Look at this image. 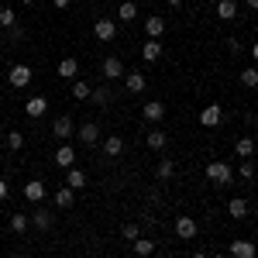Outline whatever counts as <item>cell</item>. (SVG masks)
<instances>
[{
  "mask_svg": "<svg viewBox=\"0 0 258 258\" xmlns=\"http://www.w3.org/2000/svg\"><path fill=\"white\" fill-rule=\"evenodd\" d=\"M227 214H231L234 220H248V214H251V207H248V200L234 197L231 203H227Z\"/></svg>",
  "mask_w": 258,
  "mask_h": 258,
  "instance_id": "obj_17",
  "label": "cell"
},
{
  "mask_svg": "<svg viewBox=\"0 0 258 258\" xmlns=\"http://www.w3.org/2000/svg\"><path fill=\"white\" fill-rule=\"evenodd\" d=\"M14 24H18L14 7H0V28H14Z\"/></svg>",
  "mask_w": 258,
  "mask_h": 258,
  "instance_id": "obj_34",
  "label": "cell"
},
{
  "mask_svg": "<svg viewBox=\"0 0 258 258\" xmlns=\"http://www.w3.org/2000/svg\"><path fill=\"white\" fill-rule=\"evenodd\" d=\"M234 155H238V159H251V155H255V138H251V135L238 138L234 141Z\"/></svg>",
  "mask_w": 258,
  "mask_h": 258,
  "instance_id": "obj_18",
  "label": "cell"
},
{
  "mask_svg": "<svg viewBox=\"0 0 258 258\" xmlns=\"http://www.w3.org/2000/svg\"><path fill=\"white\" fill-rule=\"evenodd\" d=\"M31 80H35V73H31V66H24V62H21V66H11V73H7V83H11L14 90H24Z\"/></svg>",
  "mask_w": 258,
  "mask_h": 258,
  "instance_id": "obj_3",
  "label": "cell"
},
{
  "mask_svg": "<svg viewBox=\"0 0 258 258\" xmlns=\"http://www.w3.org/2000/svg\"><path fill=\"white\" fill-rule=\"evenodd\" d=\"M66 186H69V189H83V186H86V172H83L80 165L66 169Z\"/></svg>",
  "mask_w": 258,
  "mask_h": 258,
  "instance_id": "obj_20",
  "label": "cell"
},
{
  "mask_svg": "<svg viewBox=\"0 0 258 258\" xmlns=\"http://www.w3.org/2000/svg\"><path fill=\"white\" fill-rule=\"evenodd\" d=\"M73 197H76V189H69V186H62V189H55V207H73Z\"/></svg>",
  "mask_w": 258,
  "mask_h": 258,
  "instance_id": "obj_29",
  "label": "cell"
},
{
  "mask_svg": "<svg viewBox=\"0 0 258 258\" xmlns=\"http://www.w3.org/2000/svg\"><path fill=\"white\" fill-rule=\"evenodd\" d=\"M59 76L62 80H76V76H80V62L76 59H62L59 62Z\"/></svg>",
  "mask_w": 258,
  "mask_h": 258,
  "instance_id": "obj_26",
  "label": "cell"
},
{
  "mask_svg": "<svg viewBox=\"0 0 258 258\" xmlns=\"http://www.w3.org/2000/svg\"><path fill=\"white\" fill-rule=\"evenodd\" d=\"M100 76H103V80H120V76H124V62H120L117 55L103 59V66H100Z\"/></svg>",
  "mask_w": 258,
  "mask_h": 258,
  "instance_id": "obj_7",
  "label": "cell"
},
{
  "mask_svg": "<svg viewBox=\"0 0 258 258\" xmlns=\"http://www.w3.org/2000/svg\"><path fill=\"white\" fill-rule=\"evenodd\" d=\"M241 179H255V162H251V159L241 162Z\"/></svg>",
  "mask_w": 258,
  "mask_h": 258,
  "instance_id": "obj_36",
  "label": "cell"
},
{
  "mask_svg": "<svg viewBox=\"0 0 258 258\" xmlns=\"http://www.w3.org/2000/svg\"><path fill=\"white\" fill-rule=\"evenodd\" d=\"M90 90H93V86L86 80H73V97L76 100H90Z\"/></svg>",
  "mask_w": 258,
  "mask_h": 258,
  "instance_id": "obj_31",
  "label": "cell"
},
{
  "mask_svg": "<svg viewBox=\"0 0 258 258\" xmlns=\"http://www.w3.org/2000/svg\"><path fill=\"white\" fill-rule=\"evenodd\" d=\"M7 148L11 152H21L24 148V131H7Z\"/></svg>",
  "mask_w": 258,
  "mask_h": 258,
  "instance_id": "obj_33",
  "label": "cell"
},
{
  "mask_svg": "<svg viewBox=\"0 0 258 258\" xmlns=\"http://www.w3.org/2000/svg\"><path fill=\"white\" fill-rule=\"evenodd\" d=\"M24 200L41 203V200H45V182H41V179H28V182H24Z\"/></svg>",
  "mask_w": 258,
  "mask_h": 258,
  "instance_id": "obj_13",
  "label": "cell"
},
{
  "mask_svg": "<svg viewBox=\"0 0 258 258\" xmlns=\"http://www.w3.org/2000/svg\"><path fill=\"white\" fill-rule=\"evenodd\" d=\"M90 100H93L97 107H110V100H114V93H110L107 86H97V90H90Z\"/></svg>",
  "mask_w": 258,
  "mask_h": 258,
  "instance_id": "obj_27",
  "label": "cell"
},
{
  "mask_svg": "<svg viewBox=\"0 0 258 258\" xmlns=\"http://www.w3.org/2000/svg\"><path fill=\"white\" fill-rule=\"evenodd\" d=\"M145 145H148V148H152V152H162V148H165V145H169V135H165V131H159V127H155V131H148V135H145Z\"/></svg>",
  "mask_w": 258,
  "mask_h": 258,
  "instance_id": "obj_21",
  "label": "cell"
},
{
  "mask_svg": "<svg viewBox=\"0 0 258 258\" xmlns=\"http://www.w3.org/2000/svg\"><path fill=\"white\" fill-rule=\"evenodd\" d=\"M162 52H165V45H162L159 38H148L145 45H141V59H145V62H159Z\"/></svg>",
  "mask_w": 258,
  "mask_h": 258,
  "instance_id": "obj_9",
  "label": "cell"
},
{
  "mask_svg": "<svg viewBox=\"0 0 258 258\" xmlns=\"http://www.w3.org/2000/svg\"><path fill=\"white\" fill-rule=\"evenodd\" d=\"M120 152H124V138H120V135H110V138H103V155H107V159H117Z\"/></svg>",
  "mask_w": 258,
  "mask_h": 258,
  "instance_id": "obj_19",
  "label": "cell"
},
{
  "mask_svg": "<svg viewBox=\"0 0 258 258\" xmlns=\"http://www.w3.org/2000/svg\"><path fill=\"white\" fill-rule=\"evenodd\" d=\"M21 4H35V0H21Z\"/></svg>",
  "mask_w": 258,
  "mask_h": 258,
  "instance_id": "obj_44",
  "label": "cell"
},
{
  "mask_svg": "<svg viewBox=\"0 0 258 258\" xmlns=\"http://www.w3.org/2000/svg\"><path fill=\"white\" fill-rule=\"evenodd\" d=\"M165 4H169V7H182V0H165Z\"/></svg>",
  "mask_w": 258,
  "mask_h": 258,
  "instance_id": "obj_40",
  "label": "cell"
},
{
  "mask_svg": "<svg viewBox=\"0 0 258 258\" xmlns=\"http://www.w3.org/2000/svg\"><path fill=\"white\" fill-rule=\"evenodd\" d=\"M207 179H210V186H231L234 182V169L224 159H214V162H207Z\"/></svg>",
  "mask_w": 258,
  "mask_h": 258,
  "instance_id": "obj_1",
  "label": "cell"
},
{
  "mask_svg": "<svg viewBox=\"0 0 258 258\" xmlns=\"http://www.w3.org/2000/svg\"><path fill=\"white\" fill-rule=\"evenodd\" d=\"M189 258H210V255H203V251H193V255H189Z\"/></svg>",
  "mask_w": 258,
  "mask_h": 258,
  "instance_id": "obj_41",
  "label": "cell"
},
{
  "mask_svg": "<svg viewBox=\"0 0 258 258\" xmlns=\"http://www.w3.org/2000/svg\"><path fill=\"white\" fill-rule=\"evenodd\" d=\"M93 38L97 41H114L117 38V21L114 18H97L93 21Z\"/></svg>",
  "mask_w": 258,
  "mask_h": 258,
  "instance_id": "obj_2",
  "label": "cell"
},
{
  "mask_svg": "<svg viewBox=\"0 0 258 258\" xmlns=\"http://www.w3.org/2000/svg\"><path fill=\"white\" fill-rule=\"evenodd\" d=\"M227 255L231 258H255V244H251V241H231Z\"/></svg>",
  "mask_w": 258,
  "mask_h": 258,
  "instance_id": "obj_16",
  "label": "cell"
},
{
  "mask_svg": "<svg viewBox=\"0 0 258 258\" xmlns=\"http://www.w3.org/2000/svg\"><path fill=\"white\" fill-rule=\"evenodd\" d=\"M141 117H145V120H155V124H159V120L165 117V103H162V100H152V103H145V107H141Z\"/></svg>",
  "mask_w": 258,
  "mask_h": 258,
  "instance_id": "obj_15",
  "label": "cell"
},
{
  "mask_svg": "<svg viewBox=\"0 0 258 258\" xmlns=\"http://www.w3.org/2000/svg\"><path fill=\"white\" fill-rule=\"evenodd\" d=\"M124 80H127V93H145V86H148L141 69H127V73H124Z\"/></svg>",
  "mask_w": 258,
  "mask_h": 258,
  "instance_id": "obj_12",
  "label": "cell"
},
{
  "mask_svg": "<svg viewBox=\"0 0 258 258\" xmlns=\"http://www.w3.org/2000/svg\"><path fill=\"white\" fill-rule=\"evenodd\" d=\"M155 176H159L162 182H169V179L176 176V162H172V159H159V165H155Z\"/></svg>",
  "mask_w": 258,
  "mask_h": 258,
  "instance_id": "obj_25",
  "label": "cell"
},
{
  "mask_svg": "<svg viewBox=\"0 0 258 258\" xmlns=\"http://www.w3.org/2000/svg\"><path fill=\"white\" fill-rule=\"evenodd\" d=\"M52 135H55L59 141H69L73 135H76V127H73V117H69V114L55 117V124H52Z\"/></svg>",
  "mask_w": 258,
  "mask_h": 258,
  "instance_id": "obj_6",
  "label": "cell"
},
{
  "mask_svg": "<svg viewBox=\"0 0 258 258\" xmlns=\"http://www.w3.org/2000/svg\"><path fill=\"white\" fill-rule=\"evenodd\" d=\"M55 165H59V169H73V165H76V152H73L69 141H62V145H59V152H55Z\"/></svg>",
  "mask_w": 258,
  "mask_h": 258,
  "instance_id": "obj_10",
  "label": "cell"
},
{
  "mask_svg": "<svg viewBox=\"0 0 258 258\" xmlns=\"http://www.w3.org/2000/svg\"><path fill=\"white\" fill-rule=\"evenodd\" d=\"M197 231H200V227H197V220L189 217V214H179V217H176V234L182 241H193V238H197Z\"/></svg>",
  "mask_w": 258,
  "mask_h": 258,
  "instance_id": "obj_5",
  "label": "cell"
},
{
  "mask_svg": "<svg viewBox=\"0 0 258 258\" xmlns=\"http://www.w3.org/2000/svg\"><path fill=\"white\" fill-rule=\"evenodd\" d=\"M244 4H248V7H251V11H255V7H258V0H244Z\"/></svg>",
  "mask_w": 258,
  "mask_h": 258,
  "instance_id": "obj_42",
  "label": "cell"
},
{
  "mask_svg": "<svg viewBox=\"0 0 258 258\" xmlns=\"http://www.w3.org/2000/svg\"><path fill=\"white\" fill-rule=\"evenodd\" d=\"M7 193H11V189H7V179L0 176V200H7Z\"/></svg>",
  "mask_w": 258,
  "mask_h": 258,
  "instance_id": "obj_38",
  "label": "cell"
},
{
  "mask_svg": "<svg viewBox=\"0 0 258 258\" xmlns=\"http://www.w3.org/2000/svg\"><path fill=\"white\" fill-rule=\"evenodd\" d=\"M45 110H48V97H41V93H35V97L24 103V114L28 117H45Z\"/></svg>",
  "mask_w": 258,
  "mask_h": 258,
  "instance_id": "obj_8",
  "label": "cell"
},
{
  "mask_svg": "<svg viewBox=\"0 0 258 258\" xmlns=\"http://www.w3.org/2000/svg\"><path fill=\"white\" fill-rule=\"evenodd\" d=\"M210 258H231V255H210Z\"/></svg>",
  "mask_w": 258,
  "mask_h": 258,
  "instance_id": "obj_43",
  "label": "cell"
},
{
  "mask_svg": "<svg viewBox=\"0 0 258 258\" xmlns=\"http://www.w3.org/2000/svg\"><path fill=\"white\" fill-rule=\"evenodd\" d=\"M220 120H224V107H220V103H207V107L200 110V124L210 127V131L220 127Z\"/></svg>",
  "mask_w": 258,
  "mask_h": 258,
  "instance_id": "obj_4",
  "label": "cell"
},
{
  "mask_svg": "<svg viewBox=\"0 0 258 258\" xmlns=\"http://www.w3.org/2000/svg\"><path fill=\"white\" fill-rule=\"evenodd\" d=\"M28 220H31V227H38V231H48V227H52V214H48V210H31Z\"/></svg>",
  "mask_w": 258,
  "mask_h": 258,
  "instance_id": "obj_22",
  "label": "cell"
},
{
  "mask_svg": "<svg viewBox=\"0 0 258 258\" xmlns=\"http://www.w3.org/2000/svg\"><path fill=\"white\" fill-rule=\"evenodd\" d=\"M241 86H248V90H255V86H258V69H255V66H248V69L241 73Z\"/></svg>",
  "mask_w": 258,
  "mask_h": 258,
  "instance_id": "obj_32",
  "label": "cell"
},
{
  "mask_svg": "<svg viewBox=\"0 0 258 258\" xmlns=\"http://www.w3.org/2000/svg\"><path fill=\"white\" fill-rule=\"evenodd\" d=\"M120 238H124V241H135V238H141V227H138V224H131V220H127V224L120 227Z\"/></svg>",
  "mask_w": 258,
  "mask_h": 258,
  "instance_id": "obj_35",
  "label": "cell"
},
{
  "mask_svg": "<svg viewBox=\"0 0 258 258\" xmlns=\"http://www.w3.org/2000/svg\"><path fill=\"white\" fill-rule=\"evenodd\" d=\"M135 18H138V7H135L131 0H124L117 7V21H135Z\"/></svg>",
  "mask_w": 258,
  "mask_h": 258,
  "instance_id": "obj_30",
  "label": "cell"
},
{
  "mask_svg": "<svg viewBox=\"0 0 258 258\" xmlns=\"http://www.w3.org/2000/svg\"><path fill=\"white\" fill-rule=\"evenodd\" d=\"M145 35L148 38H159L165 35V18H159V14H152V18H145Z\"/></svg>",
  "mask_w": 258,
  "mask_h": 258,
  "instance_id": "obj_14",
  "label": "cell"
},
{
  "mask_svg": "<svg viewBox=\"0 0 258 258\" xmlns=\"http://www.w3.org/2000/svg\"><path fill=\"white\" fill-rule=\"evenodd\" d=\"M52 4H55V7H59V11H62V7H69L73 0H52Z\"/></svg>",
  "mask_w": 258,
  "mask_h": 258,
  "instance_id": "obj_39",
  "label": "cell"
},
{
  "mask_svg": "<svg viewBox=\"0 0 258 258\" xmlns=\"http://www.w3.org/2000/svg\"><path fill=\"white\" fill-rule=\"evenodd\" d=\"M131 248H135V255H138V258L155 255V241H148V238H135V241H131Z\"/></svg>",
  "mask_w": 258,
  "mask_h": 258,
  "instance_id": "obj_24",
  "label": "cell"
},
{
  "mask_svg": "<svg viewBox=\"0 0 258 258\" xmlns=\"http://www.w3.org/2000/svg\"><path fill=\"white\" fill-rule=\"evenodd\" d=\"M14 258H24V255H14Z\"/></svg>",
  "mask_w": 258,
  "mask_h": 258,
  "instance_id": "obj_45",
  "label": "cell"
},
{
  "mask_svg": "<svg viewBox=\"0 0 258 258\" xmlns=\"http://www.w3.org/2000/svg\"><path fill=\"white\" fill-rule=\"evenodd\" d=\"M7 38H11V41H21V38H24V31L14 24V28H7Z\"/></svg>",
  "mask_w": 258,
  "mask_h": 258,
  "instance_id": "obj_37",
  "label": "cell"
},
{
  "mask_svg": "<svg viewBox=\"0 0 258 258\" xmlns=\"http://www.w3.org/2000/svg\"><path fill=\"white\" fill-rule=\"evenodd\" d=\"M76 138H80L83 145H97V141H100V127L93 124V120H86V124L76 127Z\"/></svg>",
  "mask_w": 258,
  "mask_h": 258,
  "instance_id": "obj_11",
  "label": "cell"
},
{
  "mask_svg": "<svg viewBox=\"0 0 258 258\" xmlns=\"http://www.w3.org/2000/svg\"><path fill=\"white\" fill-rule=\"evenodd\" d=\"M28 227H31V220H28V214H11V231H14V234H24V231H28Z\"/></svg>",
  "mask_w": 258,
  "mask_h": 258,
  "instance_id": "obj_28",
  "label": "cell"
},
{
  "mask_svg": "<svg viewBox=\"0 0 258 258\" xmlns=\"http://www.w3.org/2000/svg\"><path fill=\"white\" fill-rule=\"evenodd\" d=\"M217 18L220 21H234L238 18V0H220L217 4Z\"/></svg>",
  "mask_w": 258,
  "mask_h": 258,
  "instance_id": "obj_23",
  "label": "cell"
}]
</instances>
